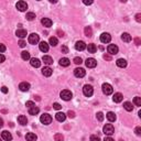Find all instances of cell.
Wrapping results in <instances>:
<instances>
[{"label":"cell","instance_id":"60d3db41","mask_svg":"<svg viewBox=\"0 0 141 141\" xmlns=\"http://www.w3.org/2000/svg\"><path fill=\"white\" fill-rule=\"evenodd\" d=\"M53 108L56 109V110H60L61 108H62V106H61L59 103H54V104H53Z\"/></svg>","mask_w":141,"mask_h":141},{"label":"cell","instance_id":"9a60e30c","mask_svg":"<svg viewBox=\"0 0 141 141\" xmlns=\"http://www.w3.org/2000/svg\"><path fill=\"white\" fill-rule=\"evenodd\" d=\"M30 64H31V66L37 68V67H40L41 62L39 59H37V57H32V59H30Z\"/></svg>","mask_w":141,"mask_h":141},{"label":"cell","instance_id":"7a4b0ae2","mask_svg":"<svg viewBox=\"0 0 141 141\" xmlns=\"http://www.w3.org/2000/svg\"><path fill=\"white\" fill-rule=\"evenodd\" d=\"M103 131H104V133L106 134V136H109L110 137L115 132V128H114V126H112L111 123H107L106 126H104Z\"/></svg>","mask_w":141,"mask_h":141},{"label":"cell","instance_id":"44dd1931","mask_svg":"<svg viewBox=\"0 0 141 141\" xmlns=\"http://www.w3.org/2000/svg\"><path fill=\"white\" fill-rule=\"evenodd\" d=\"M16 34H17V37H19L20 39H23V38L27 37V30L18 29V30H17V32H16Z\"/></svg>","mask_w":141,"mask_h":141},{"label":"cell","instance_id":"f35d334b","mask_svg":"<svg viewBox=\"0 0 141 141\" xmlns=\"http://www.w3.org/2000/svg\"><path fill=\"white\" fill-rule=\"evenodd\" d=\"M74 63H75V64H77V65H81L82 63H83V60L81 59V57H75V59H74Z\"/></svg>","mask_w":141,"mask_h":141},{"label":"cell","instance_id":"5bb4252c","mask_svg":"<svg viewBox=\"0 0 141 141\" xmlns=\"http://www.w3.org/2000/svg\"><path fill=\"white\" fill-rule=\"evenodd\" d=\"M19 88H20L21 92H28V90L30 89V84L27 82H22V83H20V85H19Z\"/></svg>","mask_w":141,"mask_h":141},{"label":"cell","instance_id":"7402d4cb","mask_svg":"<svg viewBox=\"0 0 141 141\" xmlns=\"http://www.w3.org/2000/svg\"><path fill=\"white\" fill-rule=\"evenodd\" d=\"M42 61L44 62V64H46V65L53 64V59H52L51 56H49V55H44V56L42 57Z\"/></svg>","mask_w":141,"mask_h":141},{"label":"cell","instance_id":"d590c367","mask_svg":"<svg viewBox=\"0 0 141 141\" xmlns=\"http://www.w3.org/2000/svg\"><path fill=\"white\" fill-rule=\"evenodd\" d=\"M54 139H55V141H63L64 140V137H63L62 133H56L54 136Z\"/></svg>","mask_w":141,"mask_h":141},{"label":"cell","instance_id":"f6af8a7d","mask_svg":"<svg viewBox=\"0 0 141 141\" xmlns=\"http://www.w3.org/2000/svg\"><path fill=\"white\" fill-rule=\"evenodd\" d=\"M61 51H62L63 53H68V49H67V46L63 45V46H62V49H61Z\"/></svg>","mask_w":141,"mask_h":141},{"label":"cell","instance_id":"e575fe53","mask_svg":"<svg viewBox=\"0 0 141 141\" xmlns=\"http://www.w3.org/2000/svg\"><path fill=\"white\" fill-rule=\"evenodd\" d=\"M27 19H28L29 21L34 20V19H35V13H33V12H28V13H27Z\"/></svg>","mask_w":141,"mask_h":141},{"label":"cell","instance_id":"b9f144b4","mask_svg":"<svg viewBox=\"0 0 141 141\" xmlns=\"http://www.w3.org/2000/svg\"><path fill=\"white\" fill-rule=\"evenodd\" d=\"M89 140H90V141H100L99 137H97V136H90Z\"/></svg>","mask_w":141,"mask_h":141},{"label":"cell","instance_id":"7dc6e473","mask_svg":"<svg viewBox=\"0 0 141 141\" xmlns=\"http://www.w3.org/2000/svg\"><path fill=\"white\" fill-rule=\"evenodd\" d=\"M67 115H68V117H70V118H74V117H75V112H74V111H71V110L67 112Z\"/></svg>","mask_w":141,"mask_h":141},{"label":"cell","instance_id":"74e56055","mask_svg":"<svg viewBox=\"0 0 141 141\" xmlns=\"http://www.w3.org/2000/svg\"><path fill=\"white\" fill-rule=\"evenodd\" d=\"M96 117H97V119H98V121H103L104 120V114L103 112H97V115H96Z\"/></svg>","mask_w":141,"mask_h":141},{"label":"cell","instance_id":"ba28073f","mask_svg":"<svg viewBox=\"0 0 141 141\" xmlns=\"http://www.w3.org/2000/svg\"><path fill=\"white\" fill-rule=\"evenodd\" d=\"M85 74H86V72H85V70L84 68H82V67H77V68L74 70V75H75L76 77H78V78L84 77Z\"/></svg>","mask_w":141,"mask_h":141},{"label":"cell","instance_id":"7bdbcfd3","mask_svg":"<svg viewBox=\"0 0 141 141\" xmlns=\"http://www.w3.org/2000/svg\"><path fill=\"white\" fill-rule=\"evenodd\" d=\"M134 132H136L137 136H140L141 134V127H137V128L134 129Z\"/></svg>","mask_w":141,"mask_h":141},{"label":"cell","instance_id":"ab89813d","mask_svg":"<svg viewBox=\"0 0 141 141\" xmlns=\"http://www.w3.org/2000/svg\"><path fill=\"white\" fill-rule=\"evenodd\" d=\"M26 106L28 107V108H31V107H33V106H35V104L33 103V101H31V100H29V101H27V104H26Z\"/></svg>","mask_w":141,"mask_h":141},{"label":"cell","instance_id":"9f6ffc18","mask_svg":"<svg viewBox=\"0 0 141 141\" xmlns=\"http://www.w3.org/2000/svg\"><path fill=\"white\" fill-rule=\"evenodd\" d=\"M2 126H4V120H2L1 118H0V128H1Z\"/></svg>","mask_w":141,"mask_h":141},{"label":"cell","instance_id":"836d02e7","mask_svg":"<svg viewBox=\"0 0 141 141\" xmlns=\"http://www.w3.org/2000/svg\"><path fill=\"white\" fill-rule=\"evenodd\" d=\"M84 32H85V35H86V37H92V35H93V31H92V28H90V27H86V28H85Z\"/></svg>","mask_w":141,"mask_h":141},{"label":"cell","instance_id":"4fadbf2b","mask_svg":"<svg viewBox=\"0 0 141 141\" xmlns=\"http://www.w3.org/2000/svg\"><path fill=\"white\" fill-rule=\"evenodd\" d=\"M1 138L6 141H11L12 140V134H11L9 131L5 130V131H2V133H1Z\"/></svg>","mask_w":141,"mask_h":141},{"label":"cell","instance_id":"680465c9","mask_svg":"<svg viewBox=\"0 0 141 141\" xmlns=\"http://www.w3.org/2000/svg\"><path fill=\"white\" fill-rule=\"evenodd\" d=\"M0 141H1V139H0Z\"/></svg>","mask_w":141,"mask_h":141},{"label":"cell","instance_id":"e0dca14e","mask_svg":"<svg viewBox=\"0 0 141 141\" xmlns=\"http://www.w3.org/2000/svg\"><path fill=\"white\" fill-rule=\"evenodd\" d=\"M39 48H40V51L44 52V53H46V52L49 51V44L45 42V41H42L40 44H39Z\"/></svg>","mask_w":141,"mask_h":141},{"label":"cell","instance_id":"484cf974","mask_svg":"<svg viewBox=\"0 0 141 141\" xmlns=\"http://www.w3.org/2000/svg\"><path fill=\"white\" fill-rule=\"evenodd\" d=\"M116 64H117L118 67L123 68V67H126V66H127V61H126V60H123V59H119V60H117Z\"/></svg>","mask_w":141,"mask_h":141},{"label":"cell","instance_id":"603a6c76","mask_svg":"<svg viewBox=\"0 0 141 141\" xmlns=\"http://www.w3.org/2000/svg\"><path fill=\"white\" fill-rule=\"evenodd\" d=\"M26 139H27L28 141H37L38 137H37V134L33 133V132H29V133H27Z\"/></svg>","mask_w":141,"mask_h":141},{"label":"cell","instance_id":"2e32d148","mask_svg":"<svg viewBox=\"0 0 141 141\" xmlns=\"http://www.w3.org/2000/svg\"><path fill=\"white\" fill-rule=\"evenodd\" d=\"M52 73H53V71H52V68L49 67V66H45V67L42 68V74H43L44 76L50 77V76L52 75Z\"/></svg>","mask_w":141,"mask_h":141},{"label":"cell","instance_id":"cb8c5ba5","mask_svg":"<svg viewBox=\"0 0 141 141\" xmlns=\"http://www.w3.org/2000/svg\"><path fill=\"white\" fill-rule=\"evenodd\" d=\"M71 64V61L67 59V57H62V59L60 60V65L61 66H64V67H66V66H68Z\"/></svg>","mask_w":141,"mask_h":141},{"label":"cell","instance_id":"11a10c76","mask_svg":"<svg viewBox=\"0 0 141 141\" xmlns=\"http://www.w3.org/2000/svg\"><path fill=\"white\" fill-rule=\"evenodd\" d=\"M134 41H136V44H137V45H140V40H139V39H136Z\"/></svg>","mask_w":141,"mask_h":141},{"label":"cell","instance_id":"6f0895ef","mask_svg":"<svg viewBox=\"0 0 141 141\" xmlns=\"http://www.w3.org/2000/svg\"><path fill=\"white\" fill-rule=\"evenodd\" d=\"M57 33H59V34H60V37H63V34H64V33H63V32H61V31H59Z\"/></svg>","mask_w":141,"mask_h":141},{"label":"cell","instance_id":"bcb514c9","mask_svg":"<svg viewBox=\"0 0 141 141\" xmlns=\"http://www.w3.org/2000/svg\"><path fill=\"white\" fill-rule=\"evenodd\" d=\"M5 51H6V46L4 45V44L0 43V53H4Z\"/></svg>","mask_w":141,"mask_h":141},{"label":"cell","instance_id":"681fc988","mask_svg":"<svg viewBox=\"0 0 141 141\" xmlns=\"http://www.w3.org/2000/svg\"><path fill=\"white\" fill-rule=\"evenodd\" d=\"M1 92L4 93V94H7L8 93V88L6 87V86H4V87H1Z\"/></svg>","mask_w":141,"mask_h":141},{"label":"cell","instance_id":"f1b7e54d","mask_svg":"<svg viewBox=\"0 0 141 141\" xmlns=\"http://www.w3.org/2000/svg\"><path fill=\"white\" fill-rule=\"evenodd\" d=\"M87 50H88V52H89V53H95V52L97 51V48H96L95 44L90 43V44H88V45H87Z\"/></svg>","mask_w":141,"mask_h":141},{"label":"cell","instance_id":"4dcf8cb0","mask_svg":"<svg viewBox=\"0 0 141 141\" xmlns=\"http://www.w3.org/2000/svg\"><path fill=\"white\" fill-rule=\"evenodd\" d=\"M123 108H125L127 111H132V109H133V106H132L131 103H129V101H126V103L123 104Z\"/></svg>","mask_w":141,"mask_h":141},{"label":"cell","instance_id":"ee69618b","mask_svg":"<svg viewBox=\"0 0 141 141\" xmlns=\"http://www.w3.org/2000/svg\"><path fill=\"white\" fill-rule=\"evenodd\" d=\"M26 45H27V43L24 42L23 40H20V41H19V46H20V48H24Z\"/></svg>","mask_w":141,"mask_h":141},{"label":"cell","instance_id":"db71d44e","mask_svg":"<svg viewBox=\"0 0 141 141\" xmlns=\"http://www.w3.org/2000/svg\"><path fill=\"white\" fill-rule=\"evenodd\" d=\"M104 59H105V60H108V61H109V60H111V57H110V56H109V55H107V54H105V55H104Z\"/></svg>","mask_w":141,"mask_h":141},{"label":"cell","instance_id":"c3c4849f","mask_svg":"<svg viewBox=\"0 0 141 141\" xmlns=\"http://www.w3.org/2000/svg\"><path fill=\"white\" fill-rule=\"evenodd\" d=\"M136 20H137V22H141V15L140 13H138V15L136 16Z\"/></svg>","mask_w":141,"mask_h":141},{"label":"cell","instance_id":"52a82bcc","mask_svg":"<svg viewBox=\"0 0 141 141\" xmlns=\"http://www.w3.org/2000/svg\"><path fill=\"white\" fill-rule=\"evenodd\" d=\"M17 9H18L19 11H21V12H23V11H26L28 9V5L26 1H18L16 5Z\"/></svg>","mask_w":141,"mask_h":141},{"label":"cell","instance_id":"277c9868","mask_svg":"<svg viewBox=\"0 0 141 141\" xmlns=\"http://www.w3.org/2000/svg\"><path fill=\"white\" fill-rule=\"evenodd\" d=\"M40 121L43 123V125H50V123L52 122V117H51V115H49V114H43V115L40 117Z\"/></svg>","mask_w":141,"mask_h":141},{"label":"cell","instance_id":"4316f807","mask_svg":"<svg viewBox=\"0 0 141 141\" xmlns=\"http://www.w3.org/2000/svg\"><path fill=\"white\" fill-rule=\"evenodd\" d=\"M121 40H122L123 42H130L131 35L129 34V33H122V34H121Z\"/></svg>","mask_w":141,"mask_h":141},{"label":"cell","instance_id":"8d00e7d4","mask_svg":"<svg viewBox=\"0 0 141 141\" xmlns=\"http://www.w3.org/2000/svg\"><path fill=\"white\" fill-rule=\"evenodd\" d=\"M133 103H134L136 106H141V98L140 97H134Z\"/></svg>","mask_w":141,"mask_h":141},{"label":"cell","instance_id":"f546056e","mask_svg":"<svg viewBox=\"0 0 141 141\" xmlns=\"http://www.w3.org/2000/svg\"><path fill=\"white\" fill-rule=\"evenodd\" d=\"M39 111H40V109H39L37 106H33V107H31V108H29V114L30 115H38Z\"/></svg>","mask_w":141,"mask_h":141},{"label":"cell","instance_id":"816d5d0a","mask_svg":"<svg viewBox=\"0 0 141 141\" xmlns=\"http://www.w3.org/2000/svg\"><path fill=\"white\" fill-rule=\"evenodd\" d=\"M104 141H115L114 139H112V138L111 137H109V136H107L106 138H105V140Z\"/></svg>","mask_w":141,"mask_h":141},{"label":"cell","instance_id":"30bf717a","mask_svg":"<svg viewBox=\"0 0 141 141\" xmlns=\"http://www.w3.org/2000/svg\"><path fill=\"white\" fill-rule=\"evenodd\" d=\"M85 64L88 68H94L96 65H97V62H96L95 59H93V57H89V59L86 60V62H85Z\"/></svg>","mask_w":141,"mask_h":141},{"label":"cell","instance_id":"ffe728a7","mask_svg":"<svg viewBox=\"0 0 141 141\" xmlns=\"http://www.w3.org/2000/svg\"><path fill=\"white\" fill-rule=\"evenodd\" d=\"M41 23H42L44 27L50 28V27H52L53 22H52V20H51V19H49V18H43L42 20H41Z\"/></svg>","mask_w":141,"mask_h":141},{"label":"cell","instance_id":"d6986e66","mask_svg":"<svg viewBox=\"0 0 141 141\" xmlns=\"http://www.w3.org/2000/svg\"><path fill=\"white\" fill-rule=\"evenodd\" d=\"M55 119L57 121H60V122H63V121H65V119H66V115L64 112H57V114L55 115Z\"/></svg>","mask_w":141,"mask_h":141},{"label":"cell","instance_id":"f5cc1de1","mask_svg":"<svg viewBox=\"0 0 141 141\" xmlns=\"http://www.w3.org/2000/svg\"><path fill=\"white\" fill-rule=\"evenodd\" d=\"M83 2H84L85 5H92V4H93V1H92V0H90V1H87V0H84V1H83Z\"/></svg>","mask_w":141,"mask_h":141},{"label":"cell","instance_id":"3957f363","mask_svg":"<svg viewBox=\"0 0 141 141\" xmlns=\"http://www.w3.org/2000/svg\"><path fill=\"white\" fill-rule=\"evenodd\" d=\"M101 89H103V93L105 95H110V94H112L114 92V89H112V86L108 83H104L103 86H101Z\"/></svg>","mask_w":141,"mask_h":141},{"label":"cell","instance_id":"8fae6325","mask_svg":"<svg viewBox=\"0 0 141 141\" xmlns=\"http://www.w3.org/2000/svg\"><path fill=\"white\" fill-rule=\"evenodd\" d=\"M110 40H111V37H110V34L109 33H103V34L100 35V41L103 43H109L110 42Z\"/></svg>","mask_w":141,"mask_h":141},{"label":"cell","instance_id":"ac0fdd59","mask_svg":"<svg viewBox=\"0 0 141 141\" xmlns=\"http://www.w3.org/2000/svg\"><path fill=\"white\" fill-rule=\"evenodd\" d=\"M123 99V96L121 93H116L114 95V97H112V100L115 101V103H121Z\"/></svg>","mask_w":141,"mask_h":141},{"label":"cell","instance_id":"5b68a950","mask_svg":"<svg viewBox=\"0 0 141 141\" xmlns=\"http://www.w3.org/2000/svg\"><path fill=\"white\" fill-rule=\"evenodd\" d=\"M83 94H84L86 97H90L94 94V88L90 86V85H85V86L83 87Z\"/></svg>","mask_w":141,"mask_h":141},{"label":"cell","instance_id":"1f68e13d","mask_svg":"<svg viewBox=\"0 0 141 141\" xmlns=\"http://www.w3.org/2000/svg\"><path fill=\"white\" fill-rule=\"evenodd\" d=\"M50 45H52V46H56L57 44H59V41H57V39L55 38V37H51L50 38Z\"/></svg>","mask_w":141,"mask_h":141},{"label":"cell","instance_id":"f907efd6","mask_svg":"<svg viewBox=\"0 0 141 141\" xmlns=\"http://www.w3.org/2000/svg\"><path fill=\"white\" fill-rule=\"evenodd\" d=\"M5 60H6V57H5L2 54H0V64H1V63H4Z\"/></svg>","mask_w":141,"mask_h":141},{"label":"cell","instance_id":"d6a6232c","mask_svg":"<svg viewBox=\"0 0 141 141\" xmlns=\"http://www.w3.org/2000/svg\"><path fill=\"white\" fill-rule=\"evenodd\" d=\"M21 57H22V60H24V61H28V60H30L31 57H30V53L28 51H23L21 53Z\"/></svg>","mask_w":141,"mask_h":141},{"label":"cell","instance_id":"9c48e42d","mask_svg":"<svg viewBox=\"0 0 141 141\" xmlns=\"http://www.w3.org/2000/svg\"><path fill=\"white\" fill-rule=\"evenodd\" d=\"M39 41H40V37H39L37 33H32V34L29 35V43L30 44H37Z\"/></svg>","mask_w":141,"mask_h":141},{"label":"cell","instance_id":"83f0119b","mask_svg":"<svg viewBox=\"0 0 141 141\" xmlns=\"http://www.w3.org/2000/svg\"><path fill=\"white\" fill-rule=\"evenodd\" d=\"M106 117H107V119H108L110 122H114V121L116 120V115L114 114L112 111H109V112H107V115H106Z\"/></svg>","mask_w":141,"mask_h":141},{"label":"cell","instance_id":"8992f818","mask_svg":"<svg viewBox=\"0 0 141 141\" xmlns=\"http://www.w3.org/2000/svg\"><path fill=\"white\" fill-rule=\"evenodd\" d=\"M107 51H108V53L110 55H115L118 53V51H119V49H118L117 45H115V44H109L108 48H107Z\"/></svg>","mask_w":141,"mask_h":141},{"label":"cell","instance_id":"6da1fadb","mask_svg":"<svg viewBox=\"0 0 141 141\" xmlns=\"http://www.w3.org/2000/svg\"><path fill=\"white\" fill-rule=\"evenodd\" d=\"M60 96H61V98H62L63 100L68 101V100H71V99H72V97H73V94H72L71 90L64 89V90H62V92H61Z\"/></svg>","mask_w":141,"mask_h":141},{"label":"cell","instance_id":"d4e9b609","mask_svg":"<svg viewBox=\"0 0 141 141\" xmlns=\"http://www.w3.org/2000/svg\"><path fill=\"white\" fill-rule=\"evenodd\" d=\"M18 121H19V123H20L21 126H26L27 123H28L27 117H26V116H23V115L19 116V117H18Z\"/></svg>","mask_w":141,"mask_h":141},{"label":"cell","instance_id":"7c38bea8","mask_svg":"<svg viewBox=\"0 0 141 141\" xmlns=\"http://www.w3.org/2000/svg\"><path fill=\"white\" fill-rule=\"evenodd\" d=\"M75 49L77 51H84L86 49V44H85V42H83V41H77L75 44Z\"/></svg>","mask_w":141,"mask_h":141}]
</instances>
